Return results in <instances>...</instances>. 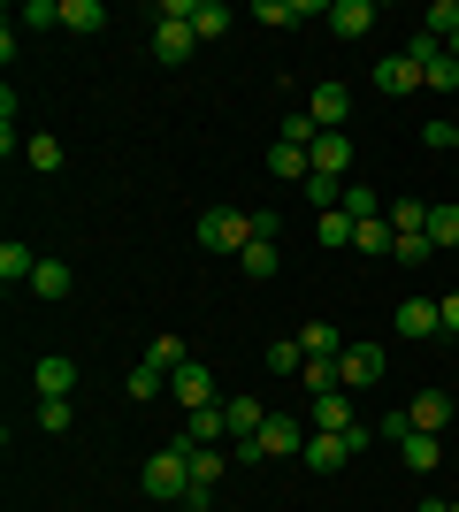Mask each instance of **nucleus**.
<instances>
[{"label": "nucleus", "mask_w": 459, "mask_h": 512, "mask_svg": "<svg viewBox=\"0 0 459 512\" xmlns=\"http://www.w3.org/2000/svg\"><path fill=\"white\" fill-rule=\"evenodd\" d=\"M306 436H314V428H299L291 413H268L253 444H230V459H253V467H261V459H299V451H306Z\"/></svg>", "instance_id": "f257e3e1"}, {"label": "nucleus", "mask_w": 459, "mask_h": 512, "mask_svg": "<svg viewBox=\"0 0 459 512\" xmlns=\"http://www.w3.org/2000/svg\"><path fill=\"white\" fill-rule=\"evenodd\" d=\"M146 497H184V505H192V444H184V436L146 459Z\"/></svg>", "instance_id": "f03ea898"}, {"label": "nucleus", "mask_w": 459, "mask_h": 512, "mask_svg": "<svg viewBox=\"0 0 459 512\" xmlns=\"http://www.w3.org/2000/svg\"><path fill=\"white\" fill-rule=\"evenodd\" d=\"M253 214H238V207H215V214H199V245H207V253H230L238 260L245 245H253Z\"/></svg>", "instance_id": "7ed1b4c3"}, {"label": "nucleus", "mask_w": 459, "mask_h": 512, "mask_svg": "<svg viewBox=\"0 0 459 512\" xmlns=\"http://www.w3.org/2000/svg\"><path fill=\"white\" fill-rule=\"evenodd\" d=\"M169 398H176V406H184V413H207V406H222L215 375H207V367H199V360H184V367H176V375H169Z\"/></svg>", "instance_id": "20e7f679"}, {"label": "nucleus", "mask_w": 459, "mask_h": 512, "mask_svg": "<svg viewBox=\"0 0 459 512\" xmlns=\"http://www.w3.org/2000/svg\"><path fill=\"white\" fill-rule=\"evenodd\" d=\"M337 375H345V390H375L383 383V344H345V352H337Z\"/></svg>", "instance_id": "39448f33"}, {"label": "nucleus", "mask_w": 459, "mask_h": 512, "mask_svg": "<svg viewBox=\"0 0 459 512\" xmlns=\"http://www.w3.org/2000/svg\"><path fill=\"white\" fill-rule=\"evenodd\" d=\"M306 161H314L322 176H345V184H352V138H345V130H322V138L306 146Z\"/></svg>", "instance_id": "423d86ee"}, {"label": "nucleus", "mask_w": 459, "mask_h": 512, "mask_svg": "<svg viewBox=\"0 0 459 512\" xmlns=\"http://www.w3.org/2000/svg\"><path fill=\"white\" fill-rule=\"evenodd\" d=\"M299 459H306V467H314V474H337V467H345V459H352V436H329V428H314Z\"/></svg>", "instance_id": "0eeeda50"}, {"label": "nucleus", "mask_w": 459, "mask_h": 512, "mask_svg": "<svg viewBox=\"0 0 459 512\" xmlns=\"http://www.w3.org/2000/svg\"><path fill=\"white\" fill-rule=\"evenodd\" d=\"M306 115H314V130H345V115H352V92H345V85H314Z\"/></svg>", "instance_id": "6e6552de"}, {"label": "nucleus", "mask_w": 459, "mask_h": 512, "mask_svg": "<svg viewBox=\"0 0 459 512\" xmlns=\"http://www.w3.org/2000/svg\"><path fill=\"white\" fill-rule=\"evenodd\" d=\"M314 428H329V436H352V428H360V413H352V390H329V398H314Z\"/></svg>", "instance_id": "1a4fd4ad"}, {"label": "nucleus", "mask_w": 459, "mask_h": 512, "mask_svg": "<svg viewBox=\"0 0 459 512\" xmlns=\"http://www.w3.org/2000/svg\"><path fill=\"white\" fill-rule=\"evenodd\" d=\"M222 421H230V444H253V436H261V398H222Z\"/></svg>", "instance_id": "9d476101"}, {"label": "nucleus", "mask_w": 459, "mask_h": 512, "mask_svg": "<svg viewBox=\"0 0 459 512\" xmlns=\"http://www.w3.org/2000/svg\"><path fill=\"white\" fill-rule=\"evenodd\" d=\"M192 46H199L192 23H184V16H161V31H153V54H161V62H184Z\"/></svg>", "instance_id": "9b49d317"}, {"label": "nucleus", "mask_w": 459, "mask_h": 512, "mask_svg": "<svg viewBox=\"0 0 459 512\" xmlns=\"http://www.w3.org/2000/svg\"><path fill=\"white\" fill-rule=\"evenodd\" d=\"M39 390L46 398H69V390H77V360H69V352H46L39 360Z\"/></svg>", "instance_id": "f8f14e48"}, {"label": "nucleus", "mask_w": 459, "mask_h": 512, "mask_svg": "<svg viewBox=\"0 0 459 512\" xmlns=\"http://www.w3.org/2000/svg\"><path fill=\"white\" fill-rule=\"evenodd\" d=\"M406 413H414V428H421V436H444V421H452V398H444V390H421V398H414Z\"/></svg>", "instance_id": "ddd939ff"}, {"label": "nucleus", "mask_w": 459, "mask_h": 512, "mask_svg": "<svg viewBox=\"0 0 459 512\" xmlns=\"http://www.w3.org/2000/svg\"><path fill=\"white\" fill-rule=\"evenodd\" d=\"M31 276H39V253H31V245H16V237H8V245H0V283L16 291V283H31Z\"/></svg>", "instance_id": "4468645a"}, {"label": "nucleus", "mask_w": 459, "mask_h": 512, "mask_svg": "<svg viewBox=\"0 0 459 512\" xmlns=\"http://www.w3.org/2000/svg\"><path fill=\"white\" fill-rule=\"evenodd\" d=\"M329 31H337V39H360V31H368V23H375V8H368V0H337V8H329Z\"/></svg>", "instance_id": "2eb2a0df"}, {"label": "nucleus", "mask_w": 459, "mask_h": 512, "mask_svg": "<svg viewBox=\"0 0 459 512\" xmlns=\"http://www.w3.org/2000/svg\"><path fill=\"white\" fill-rule=\"evenodd\" d=\"M398 329H406V337H437V329H444L437 299H406V306H398Z\"/></svg>", "instance_id": "dca6fc26"}, {"label": "nucleus", "mask_w": 459, "mask_h": 512, "mask_svg": "<svg viewBox=\"0 0 459 512\" xmlns=\"http://www.w3.org/2000/svg\"><path fill=\"white\" fill-rule=\"evenodd\" d=\"M375 85L383 92H421V69L406 62V54H383V62H375Z\"/></svg>", "instance_id": "f3484780"}, {"label": "nucleus", "mask_w": 459, "mask_h": 512, "mask_svg": "<svg viewBox=\"0 0 459 512\" xmlns=\"http://www.w3.org/2000/svg\"><path fill=\"white\" fill-rule=\"evenodd\" d=\"M299 344H306V360H337V352H345V329H329V321H306Z\"/></svg>", "instance_id": "a211bd4d"}, {"label": "nucleus", "mask_w": 459, "mask_h": 512, "mask_svg": "<svg viewBox=\"0 0 459 512\" xmlns=\"http://www.w3.org/2000/svg\"><path fill=\"white\" fill-rule=\"evenodd\" d=\"M184 444H230V421H222V406L192 413V421H184Z\"/></svg>", "instance_id": "6ab92c4d"}, {"label": "nucleus", "mask_w": 459, "mask_h": 512, "mask_svg": "<svg viewBox=\"0 0 459 512\" xmlns=\"http://www.w3.org/2000/svg\"><path fill=\"white\" fill-rule=\"evenodd\" d=\"M299 390H306V398H329V390H345L337 360H306V367H299Z\"/></svg>", "instance_id": "aec40b11"}, {"label": "nucleus", "mask_w": 459, "mask_h": 512, "mask_svg": "<svg viewBox=\"0 0 459 512\" xmlns=\"http://www.w3.org/2000/svg\"><path fill=\"white\" fill-rule=\"evenodd\" d=\"M230 23H238V16H230L222 0H192V31H199V39H222Z\"/></svg>", "instance_id": "412c9836"}, {"label": "nucleus", "mask_w": 459, "mask_h": 512, "mask_svg": "<svg viewBox=\"0 0 459 512\" xmlns=\"http://www.w3.org/2000/svg\"><path fill=\"white\" fill-rule=\"evenodd\" d=\"M69 260H39V276H31V291H39V299H69Z\"/></svg>", "instance_id": "4be33fe9"}, {"label": "nucleus", "mask_w": 459, "mask_h": 512, "mask_svg": "<svg viewBox=\"0 0 459 512\" xmlns=\"http://www.w3.org/2000/svg\"><path fill=\"white\" fill-rule=\"evenodd\" d=\"M398 451H406V467H414V474H429V467L444 459V436H421V428H414V436H406Z\"/></svg>", "instance_id": "5701e85b"}, {"label": "nucleus", "mask_w": 459, "mask_h": 512, "mask_svg": "<svg viewBox=\"0 0 459 512\" xmlns=\"http://www.w3.org/2000/svg\"><path fill=\"white\" fill-rule=\"evenodd\" d=\"M268 169L291 176V184H306V176H314V161H306V146H268Z\"/></svg>", "instance_id": "b1692460"}, {"label": "nucleus", "mask_w": 459, "mask_h": 512, "mask_svg": "<svg viewBox=\"0 0 459 512\" xmlns=\"http://www.w3.org/2000/svg\"><path fill=\"white\" fill-rule=\"evenodd\" d=\"M306 207H345V176H322V169H314V176H306Z\"/></svg>", "instance_id": "393cba45"}, {"label": "nucleus", "mask_w": 459, "mask_h": 512, "mask_svg": "<svg viewBox=\"0 0 459 512\" xmlns=\"http://www.w3.org/2000/svg\"><path fill=\"white\" fill-rule=\"evenodd\" d=\"M352 245H360V253H391V214H375V222H352Z\"/></svg>", "instance_id": "a878e982"}, {"label": "nucleus", "mask_w": 459, "mask_h": 512, "mask_svg": "<svg viewBox=\"0 0 459 512\" xmlns=\"http://www.w3.org/2000/svg\"><path fill=\"white\" fill-rule=\"evenodd\" d=\"M391 260H406V268H421V260H437L429 230H414V237H398V230H391Z\"/></svg>", "instance_id": "bb28decb"}, {"label": "nucleus", "mask_w": 459, "mask_h": 512, "mask_svg": "<svg viewBox=\"0 0 459 512\" xmlns=\"http://www.w3.org/2000/svg\"><path fill=\"white\" fill-rule=\"evenodd\" d=\"M421 92H459V62H452V46H444L437 62L421 69Z\"/></svg>", "instance_id": "cd10ccee"}, {"label": "nucleus", "mask_w": 459, "mask_h": 512, "mask_svg": "<svg viewBox=\"0 0 459 512\" xmlns=\"http://www.w3.org/2000/svg\"><path fill=\"white\" fill-rule=\"evenodd\" d=\"M429 245H437V253L459 245V207H429Z\"/></svg>", "instance_id": "c85d7f7f"}, {"label": "nucleus", "mask_w": 459, "mask_h": 512, "mask_svg": "<svg viewBox=\"0 0 459 512\" xmlns=\"http://www.w3.org/2000/svg\"><path fill=\"white\" fill-rule=\"evenodd\" d=\"M62 23H69V31H100L108 8H100V0H62Z\"/></svg>", "instance_id": "c756f323"}, {"label": "nucleus", "mask_w": 459, "mask_h": 512, "mask_svg": "<svg viewBox=\"0 0 459 512\" xmlns=\"http://www.w3.org/2000/svg\"><path fill=\"white\" fill-rule=\"evenodd\" d=\"M238 268H245V276H276V245H268V237H253V245H245V253H238Z\"/></svg>", "instance_id": "7c9ffc66"}, {"label": "nucleus", "mask_w": 459, "mask_h": 512, "mask_svg": "<svg viewBox=\"0 0 459 512\" xmlns=\"http://www.w3.org/2000/svg\"><path fill=\"white\" fill-rule=\"evenodd\" d=\"M391 230H398V237L429 230V199H398V207H391Z\"/></svg>", "instance_id": "2f4dec72"}, {"label": "nucleus", "mask_w": 459, "mask_h": 512, "mask_svg": "<svg viewBox=\"0 0 459 512\" xmlns=\"http://www.w3.org/2000/svg\"><path fill=\"white\" fill-rule=\"evenodd\" d=\"M314 237H322V245H352V214H345V207L314 214Z\"/></svg>", "instance_id": "473e14b6"}, {"label": "nucleus", "mask_w": 459, "mask_h": 512, "mask_svg": "<svg viewBox=\"0 0 459 512\" xmlns=\"http://www.w3.org/2000/svg\"><path fill=\"white\" fill-rule=\"evenodd\" d=\"M123 390H131L138 406H146V398H161V390H169V375H161V367H146V360H138V367H131V383H123Z\"/></svg>", "instance_id": "72a5a7b5"}, {"label": "nucleus", "mask_w": 459, "mask_h": 512, "mask_svg": "<svg viewBox=\"0 0 459 512\" xmlns=\"http://www.w3.org/2000/svg\"><path fill=\"white\" fill-rule=\"evenodd\" d=\"M184 360H192V352H184V337H153V352H146V367H161V375H176Z\"/></svg>", "instance_id": "f704fd0d"}, {"label": "nucleus", "mask_w": 459, "mask_h": 512, "mask_svg": "<svg viewBox=\"0 0 459 512\" xmlns=\"http://www.w3.org/2000/svg\"><path fill=\"white\" fill-rule=\"evenodd\" d=\"M268 367H276V375H299V367H306V344L299 337H276V344H268Z\"/></svg>", "instance_id": "c9c22d12"}, {"label": "nucleus", "mask_w": 459, "mask_h": 512, "mask_svg": "<svg viewBox=\"0 0 459 512\" xmlns=\"http://www.w3.org/2000/svg\"><path fill=\"white\" fill-rule=\"evenodd\" d=\"M345 214H352V222H375V214H391V207H383L368 184H345Z\"/></svg>", "instance_id": "e433bc0d"}, {"label": "nucleus", "mask_w": 459, "mask_h": 512, "mask_svg": "<svg viewBox=\"0 0 459 512\" xmlns=\"http://www.w3.org/2000/svg\"><path fill=\"white\" fill-rule=\"evenodd\" d=\"M421 23H429V31H437L444 46H452V31H459V0H437V8H429Z\"/></svg>", "instance_id": "4c0bfd02"}, {"label": "nucleus", "mask_w": 459, "mask_h": 512, "mask_svg": "<svg viewBox=\"0 0 459 512\" xmlns=\"http://www.w3.org/2000/svg\"><path fill=\"white\" fill-rule=\"evenodd\" d=\"M23 153H31V169H46V176L62 169V138H31V146H23Z\"/></svg>", "instance_id": "58836bf2"}, {"label": "nucleus", "mask_w": 459, "mask_h": 512, "mask_svg": "<svg viewBox=\"0 0 459 512\" xmlns=\"http://www.w3.org/2000/svg\"><path fill=\"white\" fill-rule=\"evenodd\" d=\"M314 138H322V130H314L306 107H299V115H284V146H314Z\"/></svg>", "instance_id": "ea45409f"}, {"label": "nucleus", "mask_w": 459, "mask_h": 512, "mask_svg": "<svg viewBox=\"0 0 459 512\" xmlns=\"http://www.w3.org/2000/svg\"><path fill=\"white\" fill-rule=\"evenodd\" d=\"M39 428H46V436H62V428H69V398H39Z\"/></svg>", "instance_id": "a19ab883"}, {"label": "nucleus", "mask_w": 459, "mask_h": 512, "mask_svg": "<svg viewBox=\"0 0 459 512\" xmlns=\"http://www.w3.org/2000/svg\"><path fill=\"white\" fill-rule=\"evenodd\" d=\"M437 54H444V39H437V31H421V39L406 46V62H414V69H429V62H437Z\"/></svg>", "instance_id": "79ce46f5"}, {"label": "nucleus", "mask_w": 459, "mask_h": 512, "mask_svg": "<svg viewBox=\"0 0 459 512\" xmlns=\"http://www.w3.org/2000/svg\"><path fill=\"white\" fill-rule=\"evenodd\" d=\"M375 436H383V444H406V436H414V413H383V428H375Z\"/></svg>", "instance_id": "37998d69"}, {"label": "nucleus", "mask_w": 459, "mask_h": 512, "mask_svg": "<svg viewBox=\"0 0 459 512\" xmlns=\"http://www.w3.org/2000/svg\"><path fill=\"white\" fill-rule=\"evenodd\" d=\"M452 138H459V123H444V115H437V123H429V130H421V146H437V153L452 146Z\"/></svg>", "instance_id": "c03bdc74"}, {"label": "nucleus", "mask_w": 459, "mask_h": 512, "mask_svg": "<svg viewBox=\"0 0 459 512\" xmlns=\"http://www.w3.org/2000/svg\"><path fill=\"white\" fill-rule=\"evenodd\" d=\"M437 314H444V337H459V291H444V299H437Z\"/></svg>", "instance_id": "a18cd8bd"}, {"label": "nucleus", "mask_w": 459, "mask_h": 512, "mask_svg": "<svg viewBox=\"0 0 459 512\" xmlns=\"http://www.w3.org/2000/svg\"><path fill=\"white\" fill-rule=\"evenodd\" d=\"M421 512H452V505H444V497H429V505H421Z\"/></svg>", "instance_id": "49530a36"}, {"label": "nucleus", "mask_w": 459, "mask_h": 512, "mask_svg": "<svg viewBox=\"0 0 459 512\" xmlns=\"http://www.w3.org/2000/svg\"><path fill=\"white\" fill-rule=\"evenodd\" d=\"M452 62H459V31H452Z\"/></svg>", "instance_id": "de8ad7c7"}, {"label": "nucleus", "mask_w": 459, "mask_h": 512, "mask_svg": "<svg viewBox=\"0 0 459 512\" xmlns=\"http://www.w3.org/2000/svg\"><path fill=\"white\" fill-rule=\"evenodd\" d=\"M452 153H459V138H452Z\"/></svg>", "instance_id": "09e8293b"}, {"label": "nucleus", "mask_w": 459, "mask_h": 512, "mask_svg": "<svg viewBox=\"0 0 459 512\" xmlns=\"http://www.w3.org/2000/svg\"><path fill=\"white\" fill-rule=\"evenodd\" d=\"M452 512H459V505H452Z\"/></svg>", "instance_id": "8fccbe9b"}]
</instances>
